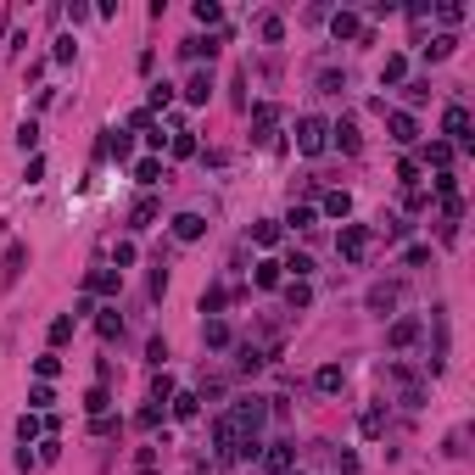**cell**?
<instances>
[{"label": "cell", "mask_w": 475, "mask_h": 475, "mask_svg": "<svg viewBox=\"0 0 475 475\" xmlns=\"http://www.w3.org/2000/svg\"><path fill=\"white\" fill-rule=\"evenodd\" d=\"M224 419L235 425L240 442H257V431H263V419H269V397H240V402L224 414Z\"/></svg>", "instance_id": "cell-1"}, {"label": "cell", "mask_w": 475, "mask_h": 475, "mask_svg": "<svg viewBox=\"0 0 475 475\" xmlns=\"http://www.w3.org/2000/svg\"><path fill=\"white\" fill-rule=\"evenodd\" d=\"M335 252H341L347 263H364V257H369V224H341Z\"/></svg>", "instance_id": "cell-2"}, {"label": "cell", "mask_w": 475, "mask_h": 475, "mask_svg": "<svg viewBox=\"0 0 475 475\" xmlns=\"http://www.w3.org/2000/svg\"><path fill=\"white\" fill-rule=\"evenodd\" d=\"M324 146H330V123H324V118H302V123H297V152H302V157H319Z\"/></svg>", "instance_id": "cell-3"}, {"label": "cell", "mask_w": 475, "mask_h": 475, "mask_svg": "<svg viewBox=\"0 0 475 475\" xmlns=\"http://www.w3.org/2000/svg\"><path fill=\"white\" fill-rule=\"evenodd\" d=\"M442 135H448V146H464V152H470V146H475L470 106H448V112H442Z\"/></svg>", "instance_id": "cell-4"}, {"label": "cell", "mask_w": 475, "mask_h": 475, "mask_svg": "<svg viewBox=\"0 0 475 475\" xmlns=\"http://www.w3.org/2000/svg\"><path fill=\"white\" fill-rule=\"evenodd\" d=\"M431 324H436V352H431V375L448 369V308H431Z\"/></svg>", "instance_id": "cell-5"}, {"label": "cell", "mask_w": 475, "mask_h": 475, "mask_svg": "<svg viewBox=\"0 0 475 475\" xmlns=\"http://www.w3.org/2000/svg\"><path fill=\"white\" fill-rule=\"evenodd\" d=\"M207 95H213V73L196 68V73L185 79V101H190V106H207Z\"/></svg>", "instance_id": "cell-6"}, {"label": "cell", "mask_w": 475, "mask_h": 475, "mask_svg": "<svg viewBox=\"0 0 475 475\" xmlns=\"http://www.w3.org/2000/svg\"><path fill=\"white\" fill-rule=\"evenodd\" d=\"M386 129H392L397 146H414V140H419V123H414L408 112H392V118H386Z\"/></svg>", "instance_id": "cell-7"}, {"label": "cell", "mask_w": 475, "mask_h": 475, "mask_svg": "<svg viewBox=\"0 0 475 475\" xmlns=\"http://www.w3.org/2000/svg\"><path fill=\"white\" fill-rule=\"evenodd\" d=\"M207 235V218H202V213H179V218H173V240H202Z\"/></svg>", "instance_id": "cell-8"}, {"label": "cell", "mask_w": 475, "mask_h": 475, "mask_svg": "<svg viewBox=\"0 0 475 475\" xmlns=\"http://www.w3.org/2000/svg\"><path fill=\"white\" fill-rule=\"evenodd\" d=\"M84 285H90L95 297H118V285H123V274H118V269H95V274L84 280Z\"/></svg>", "instance_id": "cell-9"}, {"label": "cell", "mask_w": 475, "mask_h": 475, "mask_svg": "<svg viewBox=\"0 0 475 475\" xmlns=\"http://www.w3.org/2000/svg\"><path fill=\"white\" fill-rule=\"evenodd\" d=\"M397 302H402V285H375V291H369V314H386Z\"/></svg>", "instance_id": "cell-10"}, {"label": "cell", "mask_w": 475, "mask_h": 475, "mask_svg": "<svg viewBox=\"0 0 475 475\" xmlns=\"http://www.w3.org/2000/svg\"><path fill=\"white\" fill-rule=\"evenodd\" d=\"M419 330H425L419 319H397V324H392V335H386V341H392V347H414V341H419Z\"/></svg>", "instance_id": "cell-11"}, {"label": "cell", "mask_w": 475, "mask_h": 475, "mask_svg": "<svg viewBox=\"0 0 475 475\" xmlns=\"http://www.w3.org/2000/svg\"><path fill=\"white\" fill-rule=\"evenodd\" d=\"M314 386L319 392H341V386H347V369H341V364H324V369L314 375Z\"/></svg>", "instance_id": "cell-12"}, {"label": "cell", "mask_w": 475, "mask_h": 475, "mask_svg": "<svg viewBox=\"0 0 475 475\" xmlns=\"http://www.w3.org/2000/svg\"><path fill=\"white\" fill-rule=\"evenodd\" d=\"M330 135H335V146H341V152H358V146H364V140H358V123H352V118H341Z\"/></svg>", "instance_id": "cell-13"}, {"label": "cell", "mask_w": 475, "mask_h": 475, "mask_svg": "<svg viewBox=\"0 0 475 475\" xmlns=\"http://www.w3.org/2000/svg\"><path fill=\"white\" fill-rule=\"evenodd\" d=\"M23 263H28V246H23V240H11V246H6V285L23 274Z\"/></svg>", "instance_id": "cell-14"}, {"label": "cell", "mask_w": 475, "mask_h": 475, "mask_svg": "<svg viewBox=\"0 0 475 475\" xmlns=\"http://www.w3.org/2000/svg\"><path fill=\"white\" fill-rule=\"evenodd\" d=\"M308 302H314V291H308V280H291V285H285V308H291V314H302Z\"/></svg>", "instance_id": "cell-15"}, {"label": "cell", "mask_w": 475, "mask_h": 475, "mask_svg": "<svg viewBox=\"0 0 475 475\" xmlns=\"http://www.w3.org/2000/svg\"><path fill=\"white\" fill-rule=\"evenodd\" d=\"M269 470H291V442H269V453H257Z\"/></svg>", "instance_id": "cell-16"}, {"label": "cell", "mask_w": 475, "mask_h": 475, "mask_svg": "<svg viewBox=\"0 0 475 475\" xmlns=\"http://www.w3.org/2000/svg\"><path fill=\"white\" fill-rule=\"evenodd\" d=\"M330 34H335V39H352V34H358V11H335V17H330Z\"/></svg>", "instance_id": "cell-17"}, {"label": "cell", "mask_w": 475, "mask_h": 475, "mask_svg": "<svg viewBox=\"0 0 475 475\" xmlns=\"http://www.w3.org/2000/svg\"><path fill=\"white\" fill-rule=\"evenodd\" d=\"M453 45H459L453 34H436V39L425 45V62H448V56H453Z\"/></svg>", "instance_id": "cell-18"}, {"label": "cell", "mask_w": 475, "mask_h": 475, "mask_svg": "<svg viewBox=\"0 0 475 475\" xmlns=\"http://www.w3.org/2000/svg\"><path fill=\"white\" fill-rule=\"evenodd\" d=\"M152 224H157V202L146 196V202H140V207L129 213V230H152Z\"/></svg>", "instance_id": "cell-19"}, {"label": "cell", "mask_w": 475, "mask_h": 475, "mask_svg": "<svg viewBox=\"0 0 475 475\" xmlns=\"http://www.w3.org/2000/svg\"><path fill=\"white\" fill-rule=\"evenodd\" d=\"M324 213H330V218H347V213H352V196H347V190H330V196H324Z\"/></svg>", "instance_id": "cell-20"}, {"label": "cell", "mask_w": 475, "mask_h": 475, "mask_svg": "<svg viewBox=\"0 0 475 475\" xmlns=\"http://www.w3.org/2000/svg\"><path fill=\"white\" fill-rule=\"evenodd\" d=\"M402 73H408V62H402V56H386V62H381V84H402Z\"/></svg>", "instance_id": "cell-21"}, {"label": "cell", "mask_w": 475, "mask_h": 475, "mask_svg": "<svg viewBox=\"0 0 475 475\" xmlns=\"http://www.w3.org/2000/svg\"><path fill=\"white\" fill-rule=\"evenodd\" d=\"M73 330H79V324H73V314H62L56 324H51V347H68V341H73Z\"/></svg>", "instance_id": "cell-22"}, {"label": "cell", "mask_w": 475, "mask_h": 475, "mask_svg": "<svg viewBox=\"0 0 475 475\" xmlns=\"http://www.w3.org/2000/svg\"><path fill=\"white\" fill-rule=\"evenodd\" d=\"M425 162H436V168L448 173V162H453V146H448V140H431V146H425Z\"/></svg>", "instance_id": "cell-23"}, {"label": "cell", "mask_w": 475, "mask_h": 475, "mask_svg": "<svg viewBox=\"0 0 475 475\" xmlns=\"http://www.w3.org/2000/svg\"><path fill=\"white\" fill-rule=\"evenodd\" d=\"M135 179H140V185H157V179H162V157H146V162H135Z\"/></svg>", "instance_id": "cell-24"}, {"label": "cell", "mask_w": 475, "mask_h": 475, "mask_svg": "<svg viewBox=\"0 0 475 475\" xmlns=\"http://www.w3.org/2000/svg\"><path fill=\"white\" fill-rule=\"evenodd\" d=\"M280 269H291L297 280H308V274H314V257H308V252H291V257H285Z\"/></svg>", "instance_id": "cell-25"}, {"label": "cell", "mask_w": 475, "mask_h": 475, "mask_svg": "<svg viewBox=\"0 0 475 475\" xmlns=\"http://www.w3.org/2000/svg\"><path fill=\"white\" fill-rule=\"evenodd\" d=\"M257 285H263V291H274V285H280V263H274V257H263V263H257Z\"/></svg>", "instance_id": "cell-26"}, {"label": "cell", "mask_w": 475, "mask_h": 475, "mask_svg": "<svg viewBox=\"0 0 475 475\" xmlns=\"http://www.w3.org/2000/svg\"><path fill=\"white\" fill-rule=\"evenodd\" d=\"M202 335H207V347H230V324H224V319H207Z\"/></svg>", "instance_id": "cell-27"}, {"label": "cell", "mask_w": 475, "mask_h": 475, "mask_svg": "<svg viewBox=\"0 0 475 475\" xmlns=\"http://www.w3.org/2000/svg\"><path fill=\"white\" fill-rule=\"evenodd\" d=\"M95 324H101V335H106V341H118V335H123V319H118V308H106Z\"/></svg>", "instance_id": "cell-28"}, {"label": "cell", "mask_w": 475, "mask_h": 475, "mask_svg": "<svg viewBox=\"0 0 475 475\" xmlns=\"http://www.w3.org/2000/svg\"><path fill=\"white\" fill-rule=\"evenodd\" d=\"M84 408H90V414H106V408H112L106 386H90V392H84Z\"/></svg>", "instance_id": "cell-29"}, {"label": "cell", "mask_w": 475, "mask_h": 475, "mask_svg": "<svg viewBox=\"0 0 475 475\" xmlns=\"http://www.w3.org/2000/svg\"><path fill=\"white\" fill-rule=\"evenodd\" d=\"M34 375H39V381H51V375H62V358H56V352H45V358H34Z\"/></svg>", "instance_id": "cell-30"}, {"label": "cell", "mask_w": 475, "mask_h": 475, "mask_svg": "<svg viewBox=\"0 0 475 475\" xmlns=\"http://www.w3.org/2000/svg\"><path fill=\"white\" fill-rule=\"evenodd\" d=\"M314 207H291V213H285V224H291V230H314Z\"/></svg>", "instance_id": "cell-31"}, {"label": "cell", "mask_w": 475, "mask_h": 475, "mask_svg": "<svg viewBox=\"0 0 475 475\" xmlns=\"http://www.w3.org/2000/svg\"><path fill=\"white\" fill-rule=\"evenodd\" d=\"M196 402H202V397L179 392V397H173V419H196Z\"/></svg>", "instance_id": "cell-32"}, {"label": "cell", "mask_w": 475, "mask_h": 475, "mask_svg": "<svg viewBox=\"0 0 475 475\" xmlns=\"http://www.w3.org/2000/svg\"><path fill=\"white\" fill-rule=\"evenodd\" d=\"M39 431H45V425H39V419H34V414H23V419H17V436H23V448H28V442H34V436H39Z\"/></svg>", "instance_id": "cell-33"}, {"label": "cell", "mask_w": 475, "mask_h": 475, "mask_svg": "<svg viewBox=\"0 0 475 475\" xmlns=\"http://www.w3.org/2000/svg\"><path fill=\"white\" fill-rule=\"evenodd\" d=\"M224 11H218V0H196V23H218Z\"/></svg>", "instance_id": "cell-34"}, {"label": "cell", "mask_w": 475, "mask_h": 475, "mask_svg": "<svg viewBox=\"0 0 475 475\" xmlns=\"http://www.w3.org/2000/svg\"><path fill=\"white\" fill-rule=\"evenodd\" d=\"M381 431H386V414L369 408V414H364V436H381Z\"/></svg>", "instance_id": "cell-35"}, {"label": "cell", "mask_w": 475, "mask_h": 475, "mask_svg": "<svg viewBox=\"0 0 475 475\" xmlns=\"http://www.w3.org/2000/svg\"><path fill=\"white\" fill-rule=\"evenodd\" d=\"M402 95L419 106V101H431V84H425V79H414V84H402Z\"/></svg>", "instance_id": "cell-36"}, {"label": "cell", "mask_w": 475, "mask_h": 475, "mask_svg": "<svg viewBox=\"0 0 475 475\" xmlns=\"http://www.w3.org/2000/svg\"><path fill=\"white\" fill-rule=\"evenodd\" d=\"M17 146H23V152H34V146H39V129H34V123H23V129H17Z\"/></svg>", "instance_id": "cell-37"}, {"label": "cell", "mask_w": 475, "mask_h": 475, "mask_svg": "<svg viewBox=\"0 0 475 475\" xmlns=\"http://www.w3.org/2000/svg\"><path fill=\"white\" fill-rule=\"evenodd\" d=\"M218 308H224V291H218V285H213V291H202V314H218Z\"/></svg>", "instance_id": "cell-38"}, {"label": "cell", "mask_w": 475, "mask_h": 475, "mask_svg": "<svg viewBox=\"0 0 475 475\" xmlns=\"http://www.w3.org/2000/svg\"><path fill=\"white\" fill-rule=\"evenodd\" d=\"M252 235H257V246H274V240H280V224H257Z\"/></svg>", "instance_id": "cell-39"}, {"label": "cell", "mask_w": 475, "mask_h": 475, "mask_svg": "<svg viewBox=\"0 0 475 475\" xmlns=\"http://www.w3.org/2000/svg\"><path fill=\"white\" fill-rule=\"evenodd\" d=\"M319 84H324V95H341V90H347V73H324Z\"/></svg>", "instance_id": "cell-40"}, {"label": "cell", "mask_w": 475, "mask_h": 475, "mask_svg": "<svg viewBox=\"0 0 475 475\" xmlns=\"http://www.w3.org/2000/svg\"><path fill=\"white\" fill-rule=\"evenodd\" d=\"M381 230H386V240H402V235H408V224H402V218H381Z\"/></svg>", "instance_id": "cell-41"}, {"label": "cell", "mask_w": 475, "mask_h": 475, "mask_svg": "<svg viewBox=\"0 0 475 475\" xmlns=\"http://www.w3.org/2000/svg\"><path fill=\"white\" fill-rule=\"evenodd\" d=\"M90 314H95V297H90V291H84L79 302H73V324H79V319H90Z\"/></svg>", "instance_id": "cell-42"}, {"label": "cell", "mask_w": 475, "mask_h": 475, "mask_svg": "<svg viewBox=\"0 0 475 475\" xmlns=\"http://www.w3.org/2000/svg\"><path fill=\"white\" fill-rule=\"evenodd\" d=\"M162 397H173V381H168V375H157V381H152V402H162Z\"/></svg>", "instance_id": "cell-43"}, {"label": "cell", "mask_w": 475, "mask_h": 475, "mask_svg": "<svg viewBox=\"0 0 475 475\" xmlns=\"http://www.w3.org/2000/svg\"><path fill=\"white\" fill-rule=\"evenodd\" d=\"M335 470H341V475H358V453H335Z\"/></svg>", "instance_id": "cell-44"}, {"label": "cell", "mask_w": 475, "mask_h": 475, "mask_svg": "<svg viewBox=\"0 0 475 475\" xmlns=\"http://www.w3.org/2000/svg\"><path fill=\"white\" fill-rule=\"evenodd\" d=\"M173 101V84H152V106H168Z\"/></svg>", "instance_id": "cell-45"}]
</instances>
